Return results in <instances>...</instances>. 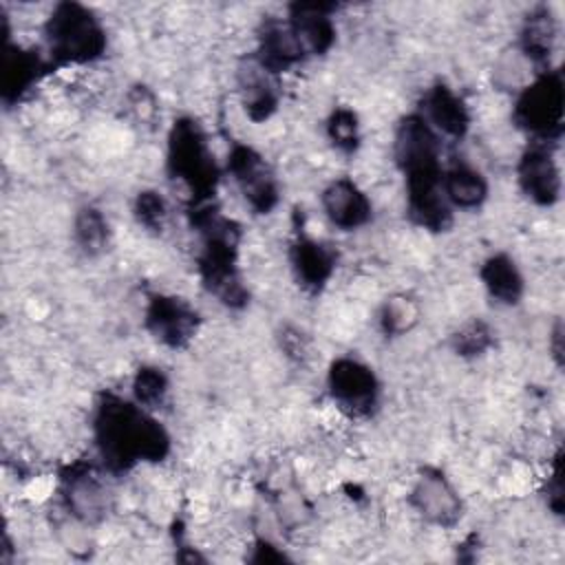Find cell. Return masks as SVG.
<instances>
[{
  "label": "cell",
  "mask_w": 565,
  "mask_h": 565,
  "mask_svg": "<svg viewBox=\"0 0 565 565\" xmlns=\"http://www.w3.org/2000/svg\"><path fill=\"white\" fill-rule=\"evenodd\" d=\"M331 4H316V2H298L289 11V26L300 42L305 55L313 53L320 55L331 49L335 40V26L331 20Z\"/></svg>",
  "instance_id": "9"
},
{
  "label": "cell",
  "mask_w": 565,
  "mask_h": 565,
  "mask_svg": "<svg viewBox=\"0 0 565 565\" xmlns=\"http://www.w3.org/2000/svg\"><path fill=\"white\" fill-rule=\"evenodd\" d=\"M424 113V119L430 124L435 132L439 130L450 137H463L470 124L466 104L446 86H435L426 93Z\"/></svg>",
  "instance_id": "13"
},
{
  "label": "cell",
  "mask_w": 565,
  "mask_h": 565,
  "mask_svg": "<svg viewBox=\"0 0 565 565\" xmlns=\"http://www.w3.org/2000/svg\"><path fill=\"white\" fill-rule=\"evenodd\" d=\"M554 340H556V342L561 340V329H556V331H554ZM558 355H561V347H556V358H558Z\"/></svg>",
  "instance_id": "26"
},
{
  "label": "cell",
  "mask_w": 565,
  "mask_h": 565,
  "mask_svg": "<svg viewBox=\"0 0 565 565\" xmlns=\"http://www.w3.org/2000/svg\"><path fill=\"white\" fill-rule=\"evenodd\" d=\"M554 38H556V26H554L552 13L547 9H539L530 13V18L523 24L521 49L534 64H547L554 51Z\"/></svg>",
  "instance_id": "17"
},
{
  "label": "cell",
  "mask_w": 565,
  "mask_h": 565,
  "mask_svg": "<svg viewBox=\"0 0 565 565\" xmlns=\"http://www.w3.org/2000/svg\"><path fill=\"white\" fill-rule=\"evenodd\" d=\"M291 263H294L298 280L305 287L320 289L333 274L335 254L327 245H322L313 238H300L294 245Z\"/></svg>",
  "instance_id": "14"
},
{
  "label": "cell",
  "mask_w": 565,
  "mask_h": 565,
  "mask_svg": "<svg viewBox=\"0 0 565 565\" xmlns=\"http://www.w3.org/2000/svg\"><path fill=\"white\" fill-rule=\"evenodd\" d=\"M42 68L40 57H35L33 53L20 51L13 55H7V64H4V95H20L24 93L35 79H38V71Z\"/></svg>",
  "instance_id": "19"
},
{
  "label": "cell",
  "mask_w": 565,
  "mask_h": 565,
  "mask_svg": "<svg viewBox=\"0 0 565 565\" xmlns=\"http://www.w3.org/2000/svg\"><path fill=\"white\" fill-rule=\"evenodd\" d=\"M146 327L163 344L185 347L199 327L196 311L174 296H152L146 309Z\"/></svg>",
  "instance_id": "7"
},
{
  "label": "cell",
  "mask_w": 565,
  "mask_h": 565,
  "mask_svg": "<svg viewBox=\"0 0 565 565\" xmlns=\"http://www.w3.org/2000/svg\"><path fill=\"white\" fill-rule=\"evenodd\" d=\"M329 137H331V141H333L340 150L351 152V150L358 146V139H360L355 113L344 110V108L335 110V113L331 115V119H329Z\"/></svg>",
  "instance_id": "23"
},
{
  "label": "cell",
  "mask_w": 565,
  "mask_h": 565,
  "mask_svg": "<svg viewBox=\"0 0 565 565\" xmlns=\"http://www.w3.org/2000/svg\"><path fill=\"white\" fill-rule=\"evenodd\" d=\"M490 342H492V331L483 322H470L457 333L455 349L461 355H479L490 347Z\"/></svg>",
  "instance_id": "25"
},
{
  "label": "cell",
  "mask_w": 565,
  "mask_h": 565,
  "mask_svg": "<svg viewBox=\"0 0 565 565\" xmlns=\"http://www.w3.org/2000/svg\"><path fill=\"white\" fill-rule=\"evenodd\" d=\"M305 57L300 42L296 40L289 22L267 20L260 33V49H258V64L267 73H280L289 66L298 64Z\"/></svg>",
  "instance_id": "12"
},
{
  "label": "cell",
  "mask_w": 565,
  "mask_h": 565,
  "mask_svg": "<svg viewBox=\"0 0 565 565\" xmlns=\"http://www.w3.org/2000/svg\"><path fill=\"white\" fill-rule=\"evenodd\" d=\"M481 280L488 294L503 305H516L523 296V276L505 254H497L483 263Z\"/></svg>",
  "instance_id": "15"
},
{
  "label": "cell",
  "mask_w": 565,
  "mask_h": 565,
  "mask_svg": "<svg viewBox=\"0 0 565 565\" xmlns=\"http://www.w3.org/2000/svg\"><path fill=\"white\" fill-rule=\"evenodd\" d=\"M444 194L450 205L472 210L486 201L488 183L475 168L457 163L448 172H444Z\"/></svg>",
  "instance_id": "16"
},
{
  "label": "cell",
  "mask_w": 565,
  "mask_h": 565,
  "mask_svg": "<svg viewBox=\"0 0 565 565\" xmlns=\"http://www.w3.org/2000/svg\"><path fill=\"white\" fill-rule=\"evenodd\" d=\"M417 322V307L406 298H393L384 305L382 327L386 333H404Z\"/></svg>",
  "instance_id": "22"
},
{
  "label": "cell",
  "mask_w": 565,
  "mask_h": 565,
  "mask_svg": "<svg viewBox=\"0 0 565 565\" xmlns=\"http://www.w3.org/2000/svg\"><path fill=\"white\" fill-rule=\"evenodd\" d=\"M322 207L329 221L342 230H353L371 218V201L349 179H338L322 192Z\"/></svg>",
  "instance_id": "11"
},
{
  "label": "cell",
  "mask_w": 565,
  "mask_h": 565,
  "mask_svg": "<svg viewBox=\"0 0 565 565\" xmlns=\"http://www.w3.org/2000/svg\"><path fill=\"white\" fill-rule=\"evenodd\" d=\"M565 90L556 71H543L516 99L514 119L521 128L547 141L563 128Z\"/></svg>",
  "instance_id": "4"
},
{
  "label": "cell",
  "mask_w": 565,
  "mask_h": 565,
  "mask_svg": "<svg viewBox=\"0 0 565 565\" xmlns=\"http://www.w3.org/2000/svg\"><path fill=\"white\" fill-rule=\"evenodd\" d=\"M135 214H137V218L143 227L161 230L163 221L168 216V207H166V201L159 192L146 190V192H139V196H137Z\"/></svg>",
  "instance_id": "24"
},
{
  "label": "cell",
  "mask_w": 565,
  "mask_h": 565,
  "mask_svg": "<svg viewBox=\"0 0 565 565\" xmlns=\"http://www.w3.org/2000/svg\"><path fill=\"white\" fill-rule=\"evenodd\" d=\"M132 393L139 406H146V408L159 406L168 393V380L161 373V369L143 366L137 371V377L132 382Z\"/></svg>",
  "instance_id": "21"
},
{
  "label": "cell",
  "mask_w": 565,
  "mask_h": 565,
  "mask_svg": "<svg viewBox=\"0 0 565 565\" xmlns=\"http://www.w3.org/2000/svg\"><path fill=\"white\" fill-rule=\"evenodd\" d=\"M329 391L338 408L351 417H364L377 404V380L373 371L351 358H340L331 364Z\"/></svg>",
  "instance_id": "5"
},
{
  "label": "cell",
  "mask_w": 565,
  "mask_h": 565,
  "mask_svg": "<svg viewBox=\"0 0 565 565\" xmlns=\"http://www.w3.org/2000/svg\"><path fill=\"white\" fill-rule=\"evenodd\" d=\"M49 53L60 64H88L106 49L102 22L77 2H62L44 26Z\"/></svg>",
  "instance_id": "2"
},
{
  "label": "cell",
  "mask_w": 565,
  "mask_h": 565,
  "mask_svg": "<svg viewBox=\"0 0 565 565\" xmlns=\"http://www.w3.org/2000/svg\"><path fill=\"white\" fill-rule=\"evenodd\" d=\"M227 168L234 174V181L238 183L243 196L256 212H269L276 205V179L256 150L247 146H234L227 159Z\"/></svg>",
  "instance_id": "6"
},
{
  "label": "cell",
  "mask_w": 565,
  "mask_h": 565,
  "mask_svg": "<svg viewBox=\"0 0 565 565\" xmlns=\"http://www.w3.org/2000/svg\"><path fill=\"white\" fill-rule=\"evenodd\" d=\"M95 439L110 470H128L137 461H159L170 450V437L143 406L104 397L95 415Z\"/></svg>",
  "instance_id": "1"
},
{
  "label": "cell",
  "mask_w": 565,
  "mask_h": 565,
  "mask_svg": "<svg viewBox=\"0 0 565 565\" xmlns=\"http://www.w3.org/2000/svg\"><path fill=\"white\" fill-rule=\"evenodd\" d=\"M168 168L181 179L196 199H205L216 185V163L207 148V139L194 119H179L172 126L168 141Z\"/></svg>",
  "instance_id": "3"
},
{
  "label": "cell",
  "mask_w": 565,
  "mask_h": 565,
  "mask_svg": "<svg viewBox=\"0 0 565 565\" xmlns=\"http://www.w3.org/2000/svg\"><path fill=\"white\" fill-rule=\"evenodd\" d=\"M413 505L437 525H452L459 519V497L439 472H424L411 494Z\"/></svg>",
  "instance_id": "10"
},
{
  "label": "cell",
  "mask_w": 565,
  "mask_h": 565,
  "mask_svg": "<svg viewBox=\"0 0 565 565\" xmlns=\"http://www.w3.org/2000/svg\"><path fill=\"white\" fill-rule=\"evenodd\" d=\"M243 95L245 110L254 121H263L276 110L278 97L267 79V71L260 64L247 66V71H243Z\"/></svg>",
  "instance_id": "18"
},
{
  "label": "cell",
  "mask_w": 565,
  "mask_h": 565,
  "mask_svg": "<svg viewBox=\"0 0 565 565\" xmlns=\"http://www.w3.org/2000/svg\"><path fill=\"white\" fill-rule=\"evenodd\" d=\"M519 183L539 205H552L561 194V172L554 157L543 146L530 148L519 163Z\"/></svg>",
  "instance_id": "8"
},
{
  "label": "cell",
  "mask_w": 565,
  "mask_h": 565,
  "mask_svg": "<svg viewBox=\"0 0 565 565\" xmlns=\"http://www.w3.org/2000/svg\"><path fill=\"white\" fill-rule=\"evenodd\" d=\"M75 241L86 254H97L108 241V223L95 207L79 210L75 218Z\"/></svg>",
  "instance_id": "20"
}]
</instances>
